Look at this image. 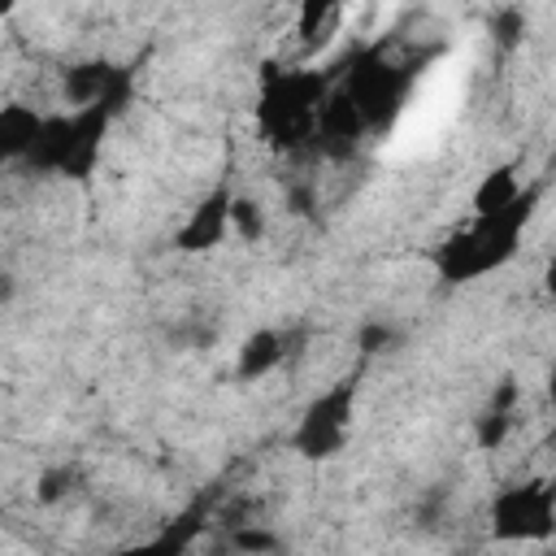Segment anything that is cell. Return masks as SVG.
<instances>
[{
	"label": "cell",
	"mask_w": 556,
	"mask_h": 556,
	"mask_svg": "<svg viewBox=\"0 0 556 556\" xmlns=\"http://www.w3.org/2000/svg\"><path fill=\"white\" fill-rule=\"evenodd\" d=\"M534 208H539V187L530 182L517 204H508L500 213H473L465 226H456L434 248V274L443 282L460 287V282H473V278H486V274L504 269L517 256L521 235L534 222Z\"/></svg>",
	"instance_id": "6da1fadb"
},
{
	"label": "cell",
	"mask_w": 556,
	"mask_h": 556,
	"mask_svg": "<svg viewBox=\"0 0 556 556\" xmlns=\"http://www.w3.org/2000/svg\"><path fill=\"white\" fill-rule=\"evenodd\" d=\"M334 78L321 70H265L256 96V126L278 152L313 148L317 113L330 96Z\"/></svg>",
	"instance_id": "7a4b0ae2"
},
{
	"label": "cell",
	"mask_w": 556,
	"mask_h": 556,
	"mask_svg": "<svg viewBox=\"0 0 556 556\" xmlns=\"http://www.w3.org/2000/svg\"><path fill=\"white\" fill-rule=\"evenodd\" d=\"M122 113L109 104H91V109H70V113H43L39 139L26 156L30 169L39 174H61V178H87L104 152L109 126Z\"/></svg>",
	"instance_id": "3957f363"
},
{
	"label": "cell",
	"mask_w": 556,
	"mask_h": 556,
	"mask_svg": "<svg viewBox=\"0 0 556 556\" xmlns=\"http://www.w3.org/2000/svg\"><path fill=\"white\" fill-rule=\"evenodd\" d=\"M413 78H417V65L413 61H395V56H387L382 43H369V48H356L348 56L339 87L352 96V104L361 109V117H365L369 130H387L404 113V100L413 91Z\"/></svg>",
	"instance_id": "277c9868"
},
{
	"label": "cell",
	"mask_w": 556,
	"mask_h": 556,
	"mask_svg": "<svg viewBox=\"0 0 556 556\" xmlns=\"http://www.w3.org/2000/svg\"><path fill=\"white\" fill-rule=\"evenodd\" d=\"M486 530L495 543H547L556 534V486L547 478L500 486L486 508Z\"/></svg>",
	"instance_id": "5b68a950"
},
{
	"label": "cell",
	"mask_w": 556,
	"mask_h": 556,
	"mask_svg": "<svg viewBox=\"0 0 556 556\" xmlns=\"http://www.w3.org/2000/svg\"><path fill=\"white\" fill-rule=\"evenodd\" d=\"M352 417H356V378H339L304 404V413L291 430V447L304 460H330L343 452V443L352 434Z\"/></svg>",
	"instance_id": "8992f818"
},
{
	"label": "cell",
	"mask_w": 556,
	"mask_h": 556,
	"mask_svg": "<svg viewBox=\"0 0 556 556\" xmlns=\"http://www.w3.org/2000/svg\"><path fill=\"white\" fill-rule=\"evenodd\" d=\"M130 70L113 65V61H83L74 70H65V100L74 109H91V104H109L117 113H126L130 104Z\"/></svg>",
	"instance_id": "52a82bcc"
},
{
	"label": "cell",
	"mask_w": 556,
	"mask_h": 556,
	"mask_svg": "<svg viewBox=\"0 0 556 556\" xmlns=\"http://www.w3.org/2000/svg\"><path fill=\"white\" fill-rule=\"evenodd\" d=\"M365 135H369V126H365L361 109L352 104V96H348V91L339 87V78H334V87H330V96H326V104H321V113H317L313 148H321L326 156H352Z\"/></svg>",
	"instance_id": "ba28073f"
},
{
	"label": "cell",
	"mask_w": 556,
	"mask_h": 556,
	"mask_svg": "<svg viewBox=\"0 0 556 556\" xmlns=\"http://www.w3.org/2000/svg\"><path fill=\"white\" fill-rule=\"evenodd\" d=\"M230 208H235V195L226 187H213L187 213V222L174 230V248L178 252H213L226 239V230H230Z\"/></svg>",
	"instance_id": "9c48e42d"
},
{
	"label": "cell",
	"mask_w": 556,
	"mask_h": 556,
	"mask_svg": "<svg viewBox=\"0 0 556 556\" xmlns=\"http://www.w3.org/2000/svg\"><path fill=\"white\" fill-rule=\"evenodd\" d=\"M287 356H291V334H282V330H256V334L243 339L239 361H235V374H239L243 382H252V378L274 374Z\"/></svg>",
	"instance_id": "30bf717a"
},
{
	"label": "cell",
	"mask_w": 556,
	"mask_h": 556,
	"mask_svg": "<svg viewBox=\"0 0 556 556\" xmlns=\"http://www.w3.org/2000/svg\"><path fill=\"white\" fill-rule=\"evenodd\" d=\"M39 126H43V113H35L30 104H4L0 109V156L26 165L35 139H39Z\"/></svg>",
	"instance_id": "8fae6325"
},
{
	"label": "cell",
	"mask_w": 556,
	"mask_h": 556,
	"mask_svg": "<svg viewBox=\"0 0 556 556\" xmlns=\"http://www.w3.org/2000/svg\"><path fill=\"white\" fill-rule=\"evenodd\" d=\"M526 187H530V182H521V178H517V165H495V169L473 187L469 208H473V213H500V208L517 204Z\"/></svg>",
	"instance_id": "7c38bea8"
},
{
	"label": "cell",
	"mask_w": 556,
	"mask_h": 556,
	"mask_svg": "<svg viewBox=\"0 0 556 556\" xmlns=\"http://www.w3.org/2000/svg\"><path fill=\"white\" fill-rule=\"evenodd\" d=\"M343 17H348V9H343V4H326V0L304 4V9H300V17H295V35H300V43H304L308 52H317V48H326V43L339 35Z\"/></svg>",
	"instance_id": "4fadbf2b"
},
{
	"label": "cell",
	"mask_w": 556,
	"mask_h": 556,
	"mask_svg": "<svg viewBox=\"0 0 556 556\" xmlns=\"http://www.w3.org/2000/svg\"><path fill=\"white\" fill-rule=\"evenodd\" d=\"M513 404H517V382H500L495 395L486 400L482 417H478V447H500L504 434L513 430Z\"/></svg>",
	"instance_id": "5bb4252c"
},
{
	"label": "cell",
	"mask_w": 556,
	"mask_h": 556,
	"mask_svg": "<svg viewBox=\"0 0 556 556\" xmlns=\"http://www.w3.org/2000/svg\"><path fill=\"white\" fill-rule=\"evenodd\" d=\"M195 534H200V513H182L178 521H169L148 543H135V547H126L117 556H187V547H191Z\"/></svg>",
	"instance_id": "9a60e30c"
},
{
	"label": "cell",
	"mask_w": 556,
	"mask_h": 556,
	"mask_svg": "<svg viewBox=\"0 0 556 556\" xmlns=\"http://www.w3.org/2000/svg\"><path fill=\"white\" fill-rule=\"evenodd\" d=\"M230 230L243 235V243H256L265 235V217H261V204L248 200V195H235V208H230Z\"/></svg>",
	"instance_id": "2e32d148"
},
{
	"label": "cell",
	"mask_w": 556,
	"mask_h": 556,
	"mask_svg": "<svg viewBox=\"0 0 556 556\" xmlns=\"http://www.w3.org/2000/svg\"><path fill=\"white\" fill-rule=\"evenodd\" d=\"M65 482H74V473H70V469H61V473H43V482H39V500H43V504L61 500V495L70 491Z\"/></svg>",
	"instance_id": "e0dca14e"
},
{
	"label": "cell",
	"mask_w": 556,
	"mask_h": 556,
	"mask_svg": "<svg viewBox=\"0 0 556 556\" xmlns=\"http://www.w3.org/2000/svg\"><path fill=\"white\" fill-rule=\"evenodd\" d=\"M235 547H243V552H274L278 539L274 534H261V530H239L235 534Z\"/></svg>",
	"instance_id": "ac0fdd59"
},
{
	"label": "cell",
	"mask_w": 556,
	"mask_h": 556,
	"mask_svg": "<svg viewBox=\"0 0 556 556\" xmlns=\"http://www.w3.org/2000/svg\"><path fill=\"white\" fill-rule=\"evenodd\" d=\"M521 26H526V22H521V13H500V26H495V30H500V35H495V39H500V48H513V43L521 39Z\"/></svg>",
	"instance_id": "d6986e66"
},
{
	"label": "cell",
	"mask_w": 556,
	"mask_h": 556,
	"mask_svg": "<svg viewBox=\"0 0 556 556\" xmlns=\"http://www.w3.org/2000/svg\"><path fill=\"white\" fill-rule=\"evenodd\" d=\"M391 343V330L387 326H365V334H361V352H382Z\"/></svg>",
	"instance_id": "ffe728a7"
},
{
	"label": "cell",
	"mask_w": 556,
	"mask_h": 556,
	"mask_svg": "<svg viewBox=\"0 0 556 556\" xmlns=\"http://www.w3.org/2000/svg\"><path fill=\"white\" fill-rule=\"evenodd\" d=\"M543 291L556 300V252L547 256V265H543Z\"/></svg>",
	"instance_id": "44dd1931"
},
{
	"label": "cell",
	"mask_w": 556,
	"mask_h": 556,
	"mask_svg": "<svg viewBox=\"0 0 556 556\" xmlns=\"http://www.w3.org/2000/svg\"><path fill=\"white\" fill-rule=\"evenodd\" d=\"M547 395H552V400H556V365H552V369H547Z\"/></svg>",
	"instance_id": "7402d4cb"
}]
</instances>
